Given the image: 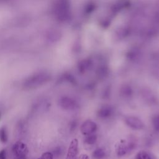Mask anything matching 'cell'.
Returning <instances> with one entry per match:
<instances>
[{
	"instance_id": "15",
	"label": "cell",
	"mask_w": 159,
	"mask_h": 159,
	"mask_svg": "<svg viewBox=\"0 0 159 159\" xmlns=\"http://www.w3.org/2000/svg\"><path fill=\"white\" fill-rule=\"evenodd\" d=\"M0 159H6V154L5 150H2L0 151Z\"/></svg>"
},
{
	"instance_id": "1",
	"label": "cell",
	"mask_w": 159,
	"mask_h": 159,
	"mask_svg": "<svg viewBox=\"0 0 159 159\" xmlns=\"http://www.w3.org/2000/svg\"><path fill=\"white\" fill-rule=\"evenodd\" d=\"M47 76L45 75L39 74L29 78L25 82L24 86L26 88H35L42 84L45 81H46L47 80Z\"/></svg>"
},
{
	"instance_id": "5",
	"label": "cell",
	"mask_w": 159,
	"mask_h": 159,
	"mask_svg": "<svg viewBox=\"0 0 159 159\" xmlns=\"http://www.w3.org/2000/svg\"><path fill=\"white\" fill-rule=\"evenodd\" d=\"M78 149V141L77 139H74L71 140L66 154V159H76Z\"/></svg>"
},
{
	"instance_id": "11",
	"label": "cell",
	"mask_w": 159,
	"mask_h": 159,
	"mask_svg": "<svg viewBox=\"0 0 159 159\" xmlns=\"http://www.w3.org/2000/svg\"><path fill=\"white\" fill-rule=\"evenodd\" d=\"M0 140L2 143H6L7 140V134L6 129L4 127L0 128Z\"/></svg>"
},
{
	"instance_id": "6",
	"label": "cell",
	"mask_w": 159,
	"mask_h": 159,
	"mask_svg": "<svg viewBox=\"0 0 159 159\" xmlns=\"http://www.w3.org/2000/svg\"><path fill=\"white\" fill-rule=\"evenodd\" d=\"M135 144L133 141H129L127 142H124L120 144L117 148V155L119 157L125 155L127 152L132 150L134 147Z\"/></svg>"
},
{
	"instance_id": "12",
	"label": "cell",
	"mask_w": 159,
	"mask_h": 159,
	"mask_svg": "<svg viewBox=\"0 0 159 159\" xmlns=\"http://www.w3.org/2000/svg\"><path fill=\"white\" fill-rule=\"evenodd\" d=\"M135 159H152L151 156L145 151H140L136 155Z\"/></svg>"
},
{
	"instance_id": "10",
	"label": "cell",
	"mask_w": 159,
	"mask_h": 159,
	"mask_svg": "<svg viewBox=\"0 0 159 159\" xmlns=\"http://www.w3.org/2000/svg\"><path fill=\"white\" fill-rule=\"evenodd\" d=\"M97 140V137L96 135L91 134H89L87 135L84 139V142L85 143H88V144H93L96 142Z\"/></svg>"
},
{
	"instance_id": "8",
	"label": "cell",
	"mask_w": 159,
	"mask_h": 159,
	"mask_svg": "<svg viewBox=\"0 0 159 159\" xmlns=\"http://www.w3.org/2000/svg\"><path fill=\"white\" fill-rule=\"evenodd\" d=\"M112 113V110L111 107L106 106L101 107L98 112V114L101 118H107L109 117Z\"/></svg>"
},
{
	"instance_id": "7",
	"label": "cell",
	"mask_w": 159,
	"mask_h": 159,
	"mask_svg": "<svg viewBox=\"0 0 159 159\" xmlns=\"http://www.w3.org/2000/svg\"><path fill=\"white\" fill-rule=\"evenodd\" d=\"M60 106L65 109H73L76 106V102L71 98L63 97L60 101Z\"/></svg>"
},
{
	"instance_id": "13",
	"label": "cell",
	"mask_w": 159,
	"mask_h": 159,
	"mask_svg": "<svg viewBox=\"0 0 159 159\" xmlns=\"http://www.w3.org/2000/svg\"><path fill=\"white\" fill-rule=\"evenodd\" d=\"M38 159H53V155L50 152L43 153Z\"/></svg>"
},
{
	"instance_id": "16",
	"label": "cell",
	"mask_w": 159,
	"mask_h": 159,
	"mask_svg": "<svg viewBox=\"0 0 159 159\" xmlns=\"http://www.w3.org/2000/svg\"><path fill=\"white\" fill-rule=\"evenodd\" d=\"M78 159H89V157L86 154H82L78 157Z\"/></svg>"
},
{
	"instance_id": "3",
	"label": "cell",
	"mask_w": 159,
	"mask_h": 159,
	"mask_svg": "<svg viewBox=\"0 0 159 159\" xmlns=\"http://www.w3.org/2000/svg\"><path fill=\"white\" fill-rule=\"evenodd\" d=\"M97 129V125L95 122L91 120H87L84 121L80 127L81 132L85 135H89L93 134Z\"/></svg>"
},
{
	"instance_id": "14",
	"label": "cell",
	"mask_w": 159,
	"mask_h": 159,
	"mask_svg": "<svg viewBox=\"0 0 159 159\" xmlns=\"http://www.w3.org/2000/svg\"><path fill=\"white\" fill-rule=\"evenodd\" d=\"M153 124L155 130L159 131V115L154 117L153 120Z\"/></svg>"
},
{
	"instance_id": "2",
	"label": "cell",
	"mask_w": 159,
	"mask_h": 159,
	"mask_svg": "<svg viewBox=\"0 0 159 159\" xmlns=\"http://www.w3.org/2000/svg\"><path fill=\"white\" fill-rule=\"evenodd\" d=\"M12 152L15 157H27L28 153L27 146L24 142L17 141L12 146Z\"/></svg>"
},
{
	"instance_id": "4",
	"label": "cell",
	"mask_w": 159,
	"mask_h": 159,
	"mask_svg": "<svg viewBox=\"0 0 159 159\" xmlns=\"http://www.w3.org/2000/svg\"><path fill=\"white\" fill-rule=\"evenodd\" d=\"M125 122L129 127L135 130H140L144 126L143 122L138 117L134 116L127 117L125 119Z\"/></svg>"
},
{
	"instance_id": "9",
	"label": "cell",
	"mask_w": 159,
	"mask_h": 159,
	"mask_svg": "<svg viewBox=\"0 0 159 159\" xmlns=\"http://www.w3.org/2000/svg\"><path fill=\"white\" fill-rule=\"evenodd\" d=\"M105 151L101 148L96 149L93 153V157L95 159H102L105 156Z\"/></svg>"
},
{
	"instance_id": "17",
	"label": "cell",
	"mask_w": 159,
	"mask_h": 159,
	"mask_svg": "<svg viewBox=\"0 0 159 159\" xmlns=\"http://www.w3.org/2000/svg\"><path fill=\"white\" fill-rule=\"evenodd\" d=\"M15 159H27V157H17Z\"/></svg>"
}]
</instances>
